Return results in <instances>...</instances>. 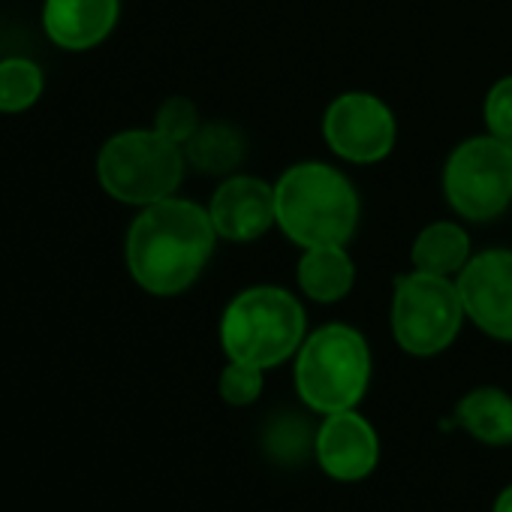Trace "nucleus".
<instances>
[{
    "instance_id": "6",
    "label": "nucleus",
    "mask_w": 512,
    "mask_h": 512,
    "mask_svg": "<svg viewBox=\"0 0 512 512\" xmlns=\"http://www.w3.org/2000/svg\"><path fill=\"white\" fill-rule=\"evenodd\" d=\"M464 305L449 278L410 272L395 281L392 296V335L410 356L428 359L452 347L461 332Z\"/></svg>"
},
{
    "instance_id": "13",
    "label": "nucleus",
    "mask_w": 512,
    "mask_h": 512,
    "mask_svg": "<svg viewBox=\"0 0 512 512\" xmlns=\"http://www.w3.org/2000/svg\"><path fill=\"white\" fill-rule=\"evenodd\" d=\"M356 281V269L344 244L308 247L299 260V287L308 299L320 305L341 302Z\"/></svg>"
},
{
    "instance_id": "8",
    "label": "nucleus",
    "mask_w": 512,
    "mask_h": 512,
    "mask_svg": "<svg viewBox=\"0 0 512 512\" xmlns=\"http://www.w3.org/2000/svg\"><path fill=\"white\" fill-rule=\"evenodd\" d=\"M392 109L365 91H350L332 100L323 118V136L329 148L347 163H377L395 148Z\"/></svg>"
},
{
    "instance_id": "9",
    "label": "nucleus",
    "mask_w": 512,
    "mask_h": 512,
    "mask_svg": "<svg viewBox=\"0 0 512 512\" xmlns=\"http://www.w3.org/2000/svg\"><path fill=\"white\" fill-rule=\"evenodd\" d=\"M464 317L494 341L512 344V250H485L458 272Z\"/></svg>"
},
{
    "instance_id": "17",
    "label": "nucleus",
    "mask_w": 512,
    "mask_h": 512,
    "mask_svg": "<svg viewBox=\"0 0 512 512\" xmlns=\"http://www.w3.org/2000/svg\"><path fill=\"white\" fill-rule=\"evenodd\" d=\"M43 94V70L28 58L0 61V112H25Z\"/></svg>"
},
{
    "instance_id": "7",
    "label": "nucleus",
    "mask_w": 512,
    "mask_h": 512,
    "mask_svg": "<svg viewBox=\"0 0 512 512\" xmlns=\"http://www.w3.org/2000/svg\"><path fill=\"white\" fill-rule=\"evenodd\" d=\"M443 193L455 214L482 223L512 202V145L494 136L461 142L443 169Z\"/></svg>"
},
{
    "instance_id": "19",
    "label": "nucleus",
    "mask_w": 512,
    "mask_h": 512,
    "mask_svg": "<svg viewBox=\"0 0 512 512\" xmlns=\"http://www.w3.org/2000/svg\"><path fill=\"white\" fill-rule=\"evenodd\" d=\"M199 127H202V124H199V112H196V106H193L187 97H169V100L160 106L157 121H154V130L163 133L166 139L178 142L181 148L190 142V136H193Z\"/></svg>"
},
{
    "instance_id": "5",
    "label": "nucleus",
    "mask_w": 512,
    "mask_h": 512,
    "mask_svg": "<svg viewBox=\"0 0 512 512\" xmlns=\"http://www.w3.org/2000/svg\"><path fill=\"white\" fill-rule=\"evenodd\" d=\"M184 163V148L163 133L124 130L103 145L97 157V178L112 199L145 208L178 190Z\"/></svg>"
},
{
    "instance_id": "14",
    "label": "nucleus",
    "mask_w": 512,
    "mask_h": 512,
    "mask_svg": "<svg viewBox=\"0 0 512 512\" xmlns=\"http://www.w3.org/2000/svg\"><path fill=\"white\" fill-rule=\"evenodd\" d=\"M458 422L485 446H512V395L497 386H479L461 398Z\"/></svg>"
},
{
    "instance_id": "3",
    "label": "nucleus",
    "mask_w": 512,
    "mask_h": 512,
    "mask_svg": "<svg viewBox=\"0 0 512 512\" xmlns=\"http://www.w3.org/2000/svg\"><path fill=\"white\" fill-rule=\"evenodd\" d=\"M305 308L281 287H250L238 293L220 317V347L229 362L278 368L305 341Z\"/></svg>"
},
{
    "instance_id": "16",
    "label": "nucleus",
    "mask_w": 512,
    "mask_h": 512,
    "mask_svg": "<svg viewBox=\"0 0 512 512\" xmlns=\"http://www.w3.org/2000/svg\"><path fill=\"white\" fill-rule=\"evenodd\" d=\"M184 157L208 175L232 172L244 160V139L229 124H202L184 145Z\"/></svg>"
},
{
    "instance_id": "2",
    "label": "nucleus",
    "mask_w": 512,
    "mask_h": 512,
    "mask_svg": "<svg viewBox=\"0 0 512 512\" xmlns=\"http://www.w3.org/2000/svg\"><path fill=\"white\" fill-rule=\"evenodd\" d=\"M278 226L302 250L347 244L359 226L356 187L326 163L290 166L275 184Z\"/></svg>"
},
{
    "instance_id": "20",
    "label": "nucleus",
    "mask_w": 512,
    "mask_h": 512,
    "mask_svg": "<svg viewBox=\"0 0 512 512\" xmlns=\"http://www.w3.org/2000/svg\"><path fill=\"white\" fill-rule=\"evenodd\" d=\"M485 124L488 136L512 145V76L500 79L485 97Z\"/></svg>"
},
{
    "instance_id": "4",
    "label": "nucleus",
    "mask_w": 512,
    "mask_h": 512,
    "mask_svg": "<svg viewBox=\"0 0 512 512\" xmlns=\"http://www.w3.org/2000/svg\"><path fill=\"white\" fill-rule=\"evenodd\" d=\"M371 383L368 341L341 323L311 332L296 353V392L299 398L329 416L356 410Z\"/></svg>"
},
{
    "instance_id": "1",
    "label": "nucleus",
    "mask_w": 512,
    "mask_h": 512,
    "mask_svg": "<svg viewBox=\"0 0 512 512\" xmlns=\"http://www.w3.org/2000/svg\"><path fill=\"white\" fill-rule=\"evenodd\" d=\"M217 232L208 208L187 199L145 205L127 232V269L151 296L184 293L211 260Z\"/></svg>"
},
{
    "instance_id": "18",
    "label": "nucleus",
    "mask_w": 512,
    "mask_h": 512,
    "mask_svg": "<svg viewBox=\"0 0 512 512\" xmlns=\"http://www.w3.org/2000/svg\"><path fill=\"white\" fill-rule=\"evenodd\" d=\"M263 374H266L263 368H253L244 362H229L217 380L220 398L229 407H250L256 398L263 395Z\"/></svg>"
},
{
    "instance_id": "15",
    "label": "nucleus",
    "mask_w": 512,
    "mask_h": 512,
    "mask_svg": "<svg viewBox=\"0 0 512 512\" xmlns=\"http://www.w3.org/2000/svg\"><path fill=\"white\" fill-rule=\"evenodd\" d=\"M410 256H413L416 272L437 275V278H452L470 260V238L458 223L437 220V223L425 226L416 235Z\"/></svg>"
},
{
    "instance_id": "12",
    "label": "nucleus",
    "mask_w": 512,
    "mask_h": 512,
    "mask_svg": "<svg viewBox=\"0 0 512 512\" xmlns=\"http://www.w3.org/2000/svg\"><path fill=\"white\" fill-rule=\"evenodd\" d=\"M118 0H46L43 28L67 52L100 46L118 25Z\"/></svg>"
},
{
    "instance_id": "10",
    "label": "nucleus",
    "mask_w": 512,
    "mask_h": 512,
    "mask_svg": "<svg viewBox=\"0 0 512 512\" xmlns=\"http://www.w3.org/2000/svg\"><path fill=\"white\" fill-rule=\"evenodd\" d=\"M314 452L329 479L362 482L374 473L380 461V437L362 413L341 410L329 413L317 428Z\"/></svg>"
},
{
    "instance_id": "11",
    "label": "nucleus",
    "mask_w": 512,
    "mask_h": 512,
    "mask_svg": "<svg viewBox=\"0 0 512 512\" xmlns=\"http://www.w3.org/2000/svg\"><path fill=\"white\" fill-rule=\"evenodd\" d=\"M208 217L214 223V232L226 241L247 244L263 238L272 223H278L275 187L253 175H232L214 190Z\"/></svg>"
},
{
    "instance_id": "21",
    "label": "nucleus",
    "mask_w": 512,
    "mask_h": 512,
    "mask_svg": "<svg viewBox=\"0 0 512 512\" xmlns=\"http://www.w3.org/2000/svg\"><path fill=\"white\" fill-rule=\"evenodd\" d=\"M494 512H512V485H506L497 500H494Z\"/></svg>"
}]
</instances>
